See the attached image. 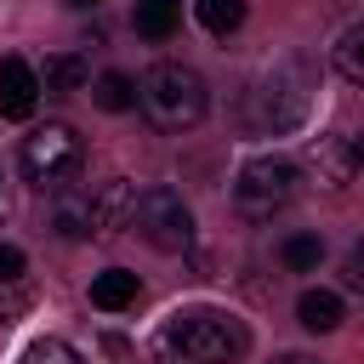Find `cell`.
I'll use <instances>...</instances> for the list:
<instances>
[{"label": "cell", "instance_id": "cell-9", "mask_svg": "<svg viewBox=\"0 0 364 364\" xmlns=\"http://www.w3.org/2000/svg\"><path fill=\"white\" fill-rule=\"evenodd\" d=\"M313 165H318V182H330V188H347V182L358 176V142H353L347 131H336V136H318V148H313Z\"/></svg>", "mask_w": 364, "mask_h": 364}, {"label": "cell", "instance_id": "cell-2", "mask_svg": "<svg viewBox=\"0 0 364 364\" xmlns=\"http://www.w3.org/2000/svg\"><path fill=\"white\" fill-rule=\"evenodd\" d=\"M136 102H142V114L159 125V131H193L199 119H205V80H199V68H188V63H154L142 80H136Z\"/></svg>", "mask_w": 364, "mask_h": 364}, {"label": "cell", "instance_id": "cell-15", "mask_svg": "<svg viewBox=\"0 0 364 364\" xmlns=\"http://www.w3.org/2000/svg\"><path fill=\"white\" fill-rule=\"evenodd\" d=\"M91 102H97L102 114H125V108H136V80L119 74V68L97 74V80H91Z\"/></svg>", "mask_w": 364, "mask_h": 364}, {"label": "cell", "instance_id": "cell-10", "mask_svg": "<svg viewBox=\"0 0 364 364\" xmlns=\"http://www.w3.org/2000/svg\"><path fill=\"white\" fill-rule=\"evenodd\" d=\"M131 199H136V182L114 176L102 193H97V216H91V239H114L119 228H131Z\"/></svg>", "mask_w": 364, "mask_h": 364}, {"label": "cell", "instance_id": "cell-4", "mask_svg": "<svg viewBox=\"0 0 364 364\" xmlns=\"http://www.w3.org/2000/svg\"><path fill=\"white\" fill-rule=\"evenodd\" d=\"M296 188H301V171H296L290 159H279V154H262V159H250V165L239 171L233 205H239L250 222H262V216L284 210V205L296 199Z\"/></svg>", "mask_w": 364, "mask_h": 364}, {"label": "cell", "instance_id": "cell-5", "mask_svg": "<svg viewBox=\"0 0 364 364\" xmlns=\"http://www.w3.org/2000/svg\"><path fill=\"white\" fill-rule=\"evenodd\" d=\"M131 228L154 250H188L193 245V210L176 188H142L131 199Z\"/></svg>", "mask_w": 364, "mask_h": 364}, {"label": "cell", "instance_id": "cell-21", "mask_svg": "<svg viewBox=\"0 0 364 364\" xmlns=\"http://www.w3.org/2000/svg\"><path fill=\"white\" fill-rule=\"evenodd\" d=\"M273 364H318V358H307V353H284V358H273Z\"/></svg>", "mask_w": 364, "mask_h": 364}, {"label": "cell", "instance_id": "cell-19", "mask_svg": "<svg viewBox=\"0 0 364 364\" xmlns=\"http://www.w3.org/2000/svg\"><path fill=\"white\" fill-rule=\"evenodd\" d=\"M17 364H80V353L68 347V341H57V336H40V341H28L23 347V358Z\"/></svg>", "mask_w": 364, "mask_h": 364}, {"label": "cell", "instance_id": "cell-7", "mask_svg": "<svg viewBox=\"0 0 364 364\" xmlns=\"http://www.w3.org/2000/svg\"><path fill=\"white\" fill-rule=\"evenodd\" d=\"M91 216H97V193L80 182L51 188V228L57 239H91Z\"/></svg>", "mask_w": 364, "mask_h": 364}, {"label": "cell", "instance_id": "cell-14", "mask_svg": "<svg viewBox=\"0 0 364 364\" xmlns=\"http://www.w3.org/2000/svg\"><path fill=\"white\" fill-rule=\"evenodd\" d=\"M330 63H336V74H341L347 85H364V28H358V23H347V28L336 34Z\"/></svg>", "mask_w": 364, "mask_h": 364}, {"label": "cell", "instance_id": "cell-3", "mask_svg": "<svg viewBox=\"0 0 364 364\" xmlns=\"http://www.w3.org/2000/svg\"><path fill=\"white\" fill-rule=\"evenodd\" d=\"M17 165H23V176H28L34 188H63V182L80 176V165H85V142L74 136V125L51 119V125H34V131L23 136Z\"/></svg>", "mask_w": 364, "mask_h": 364}, {"label": "cell", "instance_id": "cell-6", "mask_svg": "<svg viewBox=\"0 0 364 364\" xmlns=\"http://www.w3.org/2000/svg\"><path fill=\"white\" fill-rule=\"evenodd\" d=\"M301 114H307V68H301V63H279V68L262 80V97H256V125L290 131Z\"/></svg>", "mask_w": 364, "mask_h": 364}, {"label": "cell", "instance_id": "cell-22", "mask_svg": "<svg viewBox=\"0 0 364 364\" xmlns=\"http://www.w3.org/2000/svg\"><path fill=\"white\" fill-rule=\"evenodd\" d=\"M68 6H80V11H85V6H97V0H68Z\"/></svg>", "mask_w": 364, "mask_h": 364}, {"label": "cell", "instance_id": "cell-8", "mask_svg": "<svg viewBox=\"0 0 364 364\" xmlns=\"http://www.w3.org/2000/svg\"><path fill=\"white\" fill-rule=\"evenodd\" d=\"M40 102V80L23 57H0V114L6 119H28Z\"/></svg>", "mask_w": 364, "mask_h": 364}, {"label": "cell", "instance_id": "cell-11", "mask_svg": "<svg viewBox=\"0 0 364 364\" xmlns=\"http://www.w3.org/2000/svg\"><path fill=\"white\" fill-rule=\"evenodd\" d=\"M34 80H40V91H51V97H68V91L91 85V68H85V57H74V51H57V57H46V68H40Z\"/></svg>", "mask_w": 364, "mask_h": 364}, {"label": "cell", "instance_id": "cell-1", "mask_svg": "<svg viewBox=\"0 0 364 364\" xmlns=\"http://www.w3.org/2000/svg\"><path fill=\"white\" fill-rule=\"evenodd\" d=\"M245 347H250V330L228 307H182L154 336L159 364H239Z\"/></svg>", "mask_w": 364, "mask_h": 364}, {"label": "cell", "instance_id": "cell-13", "mask_svg": "<svg viewBox=\"0 0 364 364\" xmlns=\"http://www.w3.org/2000/svg\"><path fill=\"white\" fill-rule=\"evenodd\" d=\"M131 23H136L142 40H171L176 23H182V0H136Z\"/></svg>", "mask_w": 364, "mask_h": 364}, {"label": "cell", "instance_id": "cell-16", "mask_svg": "<svg viewBox=\"0 0 364 364\" xmlns=\"http://www.w3.org/2000/svg\"><path fill=\"white\" fill-rule=\"evenodd\" d=\"M296 318L307 324V330H336L341 324V296L336 290H301V301H296Z\"/></svg>", "mask_w": 364, "mask_h": 364}, {"label": "cell", "instance_id": "cell-20", "mask_svg": "<svg viewBox=\"0 0 364 364\" xmlns=\"http://www.w3.org/2000/svg\"><path fill=\"white\" fill-rule=\"evenodd\" d=\"M23 267H28V256H23L17 245H0V284H17Z\"/></svg>", "mask_w": 364, "mask_h": 364}, {"label": "cell", "instance_id": "cell-17", "mask_svg": "<svg viewBox=\"0 0 364 364\" xmlns=\"http://www.w3.org/2000/svg\"><path fill=\"white\" fill-rule=\"evenodd\" d=\"M193 17H199V28L205 34H233L239 23H245V0H193Z\"/></svg>", "mask_w": 364, "mask_h": 364}, {"label": "cell", "instance_id": "cell-18", "mask_svg": "<svg viewBox=\"0 0 364 364\" xmlns=\"http://www.w3.org/2000/svg\"><path fill=\"white\" fill-rule=\"evenodd\" d=\"M279 256H284V267H290V273H313V267L324 262V239H318V233H290Z\"/></svg>", "mask_w": 364, "mask_h": 364}, {"label": "cell", "instance_id": "cell-12", "mask_svg": "<svg viewBox=\"0 0 364 364\" xmlns=\"http://www.w3.org/2000/svg\"><path fill=\"white\" fill-rule=\"evenodd\" d=\"M136 273H125V267H108V273H97L91 279V307H102V313H119V307H131L136 301Z\"/></svg>", "mask_w": 364, "mask_h": 364}]
</instances>
